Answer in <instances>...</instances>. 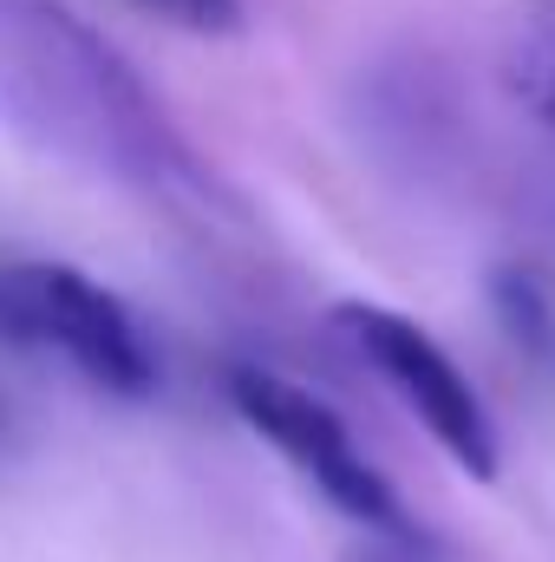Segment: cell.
<instances>
[{
	"mask_svg": "<svg viewBox=\"0 0 555 562\" xmlns=\"http://www.w3.org/2000/svg\"><path fill=\"white\" fill-rule=\"evenodd\" d=\"M353 562H431V557H424V537H380L373 550H360Z\"/></svg>",
	"mask_w": 555,
	"mask_h": 562,
	"instance_id": "obj_8",
	"label": "cell"
},
{
	"mask_svg": "<svg viewBox=\"0 0 555 562\" xmlns=\"http://www.w3.org/2000/svg\"><path fill=\"white\" fill-rule=\"evenodd\" d=\"M0 340L59 353L112 400H150L163 380L138 314L66 262H0Z\"/></svg>",
	"mask_w": 555,
	"mask_h": 562,
	"instance_id": "obj_2",
	"label": "cell"
},
{
	"mask_svg": "<svg viewBox=\"0 0 555 562\" xmlns=\"http://www.w3.org/2000/svg\"><path fill=\"white\" fill-rule=\"evenodd\" d=\"M0 132L163 210H229L216 170L157 105L138 66L66 0H0Z\"/></svg>",
	"mask_w": 555,
	"mask_h": 562,
	"instance_id": "obj_1",
	"label": "cell"
},
{
	"mask_svg": "<svg viewBox=\"0 0 555 562\" xmlns=\"http://www.w3.org/2000/svg\"><path fill=\"white\" fill-rule=\"evenodd\" d=\"M229 406L242 413L249 431H262L340 517L366 524L373 537H418L399 491L366 464V451L347 438L340 413H327L307 386L281 380L269 367H229Z\"/></svg>",
	"mask_w": 555,
	"mask_h": 562,
	"instance_id": "obj_3",
	"label": "cell"
},
{
	"mask_svg": "<svg viewBox=\"0 0 555 562\" xmlns=\"http://www.w3.org/2000/svg\"><path fill=\"white\" fill-rule=\"evenodd\" d=\"M503 79H510V92L523 99V112L543 119L555 132V0H530V7L510 20Z\"/></svg>",
	"mask_w": 555,
	"mask_h": 562,
	"instance_id": "obj_6",
	"label": "cell"
},
{
	"mask_svg": "<svg viewBox=\"0 0 555 562\" xmlns=\"http://www.w3.org/2000/svg\"><path fill=\"white\" fill-rule=\"evenodd\" d=\"M490 314L523 360L555 367V281L543 269H530V262L490 269Z\"/></svg>",
	"mask_w": 555,
	"mask_h": 562,
	"instance_id": "obj_5",
	"label": "cell"
},
{
	"mask_svg": "<svg viewBox=\"0 0 555 562\" xmlns=\"http://www.w3.org/2000/svg\"><path fill=\"white\" fill-rule=\"evenodd\" d=\"M333 334L412 406V419L471 471V477H490L497 471V425L484 413L477 386L457 373V360L418 327L399 307H380V301H340L333 307Z\"/></svg>",
	"mask_w": 555,
	"mask_h": 562,
	"instance_id": "obj_4",
	"label": "cell"
},
{
	"mask_svg": "<svg viewBox=\"0 0 555 562\" xmlns=\"http://www.w3.org/2000/svg\"><path fill=\"white\" fill-rule=\"evenodd\" d=\"M138 7L190 26V33H236L242 26V0H138Z\"/></svg>",
	"mask_w": 555,
	"mask_h": 562,
	"instance_id": "obj_7",
	"label": "cell"
}]
</instances>
